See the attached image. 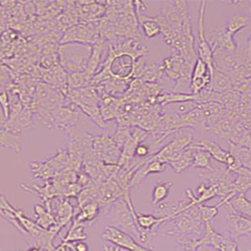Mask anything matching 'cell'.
I'll list each match as a JSON object with an SVG mask.
<instances>
[{
  "label": "cell",
  "instance_id": "1",
  "mask_svg": "<svg viewBox=\"0 0 251 251\" xmlns=\"http://www.w3.org/2000/svg\"><path fill=\"white\" fill-rule=\"evenodd\" d=\"M101 238L126 251H154L145 248L143 245L139 244L133 235L115 226L106 227L101 234Z\"/></svg>",
  "mask_w": 251,
  "mask_h": 251
},
{
  "label": "cell",
  "instance_id": "2",
  "mask_svg": "<svg viewBox=\"0 0 251 251\" xmlns=\"http://www.w3.org/2000/svg\"><path fill=\"white\" fill-rule=\"evenodd\" d=\"M206 2H201V7L200 10V18H199V55L208 67L210 69L212 77L214 78L215 70H214V56L213 50L209 43L206 41L205 31H204V12H205Z\"/></svg>",
  "mask_w": 251,
  "mask_h": 251
},
{
  "label": "cell",
  "instance_id": "3",
  "mask_svg": "<svg viewBox=\"0 0 251 251\" xmlns=\"http://www.w3.org/2000/svg\"><path fill=\"white\" fill-rule=\"evenodd\" d=\"M100 203L98 201H92L80 208V211L74 218V223L82 224L85 222L92 223L99 216Z\"/></svg>",
  "mask_w": 251,
  "mask_h": 251
},
{
  "label": "cell",
  "instance_id": "4",
  "mask_svg": "<svg viewBox=\"0 0 251 251\" xmlns=\"http://www.w3.org/2000/svg\"><path fill=\"white\" fill-rule=\"evenodd\" d=\"M35 217H36V223L44 229L48 230L50 228L55 227L57 225V221L55 217L46 210L45 207L41 205H36L34 207Z\"/></svg>",
  "mask_w": 251,
  "mask_h": 251
},
{
  "label": "cell",
  "instance_id": "5",
  "mask_svg": "<svg viewBox=\"0 0 251 251\" xmlns=\"http://www.w3.org/2000/svg\"><path fill=\"white\" fill-rule=\"evenodd\" d=\"M74 217V207L71 205L68 201H63L57 207L56 213L57 226L59 229L66 227Z\"/></svg>",
  "mask_w": 251,
  "mask_h": 251
},
{
  "label": "cell",
  "instance_id": "6",
  "mask_svg": "<svg viewBox=\"0 0 251 251\" xmlns=\"http://www.w3.org/2000/svg\"><path fill=\"white\" fill-rule=\"evenodd\" d=\"M172 185L173 183L169 181V182H160L153 186L152 193H151V200H152L153 205H159L162 201H164L169 197Z\"/></svg>",
  "mask_w": 251,
  "mask_h": 251
},
{
  "label": "cell",
  "instance_id": "7",
  "mask_svg": "<svg viewBox=\"0 0 251 251\" xmlns=\"http://www.w3.org/2000/svg\"><path fill=\"white\" fill-rule=\"evenodd\" d=\"M87 238L88 235L85 231V227L82 224H75L73 222L71 228H69L67 234L65 235L61 243L67 245L69 243L85 241Z\"/></svg>",
  "mask_w": 251,
  "mask_h": 251
},
{
  "label": "cell",
  "instance_id": "8",
  "mask_svg": "<svg viewBox=\"0 0 251 251\" xmlns=\"http://www.w3.org/2000/svg\"><path fill=\"white\" fill-rule=\"evenodd\" d=\"M176 173L184 172L187 168L193 165V150L185 149L181 157L174 162L169 163Z\"/></svg>",
  "mask_w": 251,
  "mask_h": 251
},
{
  "label": "cell",
  "instance_id": "9",
  "mask_svg": "<svg viewBox=\"0 0 251 251\" xmlns=\"http://www.w3.org/2000/svg\"><path fill=\"white\" fill-rule=\"evenodd\" d=\"M211 154L202 150H193V167L194 168H201L206 169L211 172L214 171L211 163Z\"/></svg>",
  "mask_w": 251,
  "mask_h": 251
},
{
  "label": "cell",
  "instance_id": "10",
  "mask_svg": "<svg viewBox=\"0 0 251 251\" xmlns=\"http://www.w3.org/2000/svg\"><path fill=\"white\" fill-rule=\"evenodd\" d=\"M198 78H212L213 80L208 65L200 57L196 60L193 72L191 75V80L198 79Z\"/></svg>",
  "mask_w": 251,
  "mask_h": 251
},
{
  "label": "cell",
  "instance_id": "11",
  "mask_svg": "<svg viewBox=\"0 0 251 251\" xmlns=\"http://www.w3.org/2000/svg\"><path fill=\"white\" fill-rule=\"evenodd\" d=\"M225 202L222 201L220 203L216 206H206L203 204H199V209L201 213V217L202 221L205 223H209L214 217H216L218 213V208L223 205Z\"/></svg>",
  "mask_w": 251,
  "mask_h": 251
},
{
  "label": "cell",
  "instance_id": "12",
  "mask_svg": "<svg viewBox=\"0 0 251 251\" xmlns=\"http://www.w3.org/2000/svg\"><path fill=\"white\" fill-rule=\"evenodd\" d=\"M247 25L248 19L246 17L241 15H235L228 21L226 28L228 29V32L233 36L236 32H238L240 29L246 27Z\"/></svg>",
  "mask_w": 251,
  "mask_h": 251
},
{
  "label": "cell",
  "instance_id": "13",
  "mask_svg": "<svg viewBox=\"0 0 251 251\" xmlns=\"http://www.w3.org/2000/svg\"><path fill=\"white\" fill-rule=\"evenodd\" d=\"M142 27H143L144 33L147 38H153L156 35L159 34L160 31H161V26H160L159 24L152 19L144 21L142 23Z\"/></svg>",
  "mask_w": 251,
  "mask_h": 251
},
{
  "label": "cell",
  "instance_id": "14",
  "mask_svg": "<svg viewBox=\"0 0 251 251\" xmlns=\"http://www.w3.org/2000/svg\"><path fill=\"white\" fill-rule=\"evenodd\" d=\"M212 83H214L215 90L219 91V92L228 89V85H229V81H228V78L222 74L215 75Z\"/></svg>",
  "mask_w": 251,
  "mask_h": 251
},
{
  "label": "cell",
  "instance_id": "15",
  "mask_svg": "<svg viewBox=\"0 0 251 251\" xmlns=\"http://www.w3.org/2000/svg\"><path fill=\"white\" fill-rule=\"evenodd\" d=\"M136 154L139 157H144L146 155H148L149 152H150V150H149L148 146L145 145V144H139L137 145V149H136Z\"/></svg>",
  "mask_w": 251,
  "mask_h": 251
},
{
  "label": "cell",
  "instance_id": "16",
  "mask_svg": "<svg viewBox=\"0 0 251 251\" xmlns=\"http://www.w3.org/2000/svg\"><path fill=\"white\" fill-rule=\"evenodd\" d=\"M26 251H43L40 248H38V247H35V246H32V247H30L28 250Z\"/></svg>",
  "mask_w": 251,
  "mask_h": 251
}]
</instances>
